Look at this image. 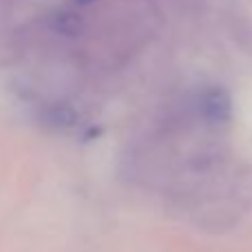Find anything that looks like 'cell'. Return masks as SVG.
<instances>
[{
  "label": "cell",
  "mask_w": 252,
  "mask_h": 252,
  "mask_svg": "<svg viewBox=\"0 0 252 252\" xmlns=\"http://www.w3.org/2000/svg\"><path fill=\"white\" fill-rule=\"evenodd\" d=\"M199 113L204 115V120H208L213 124H221L226 120H230L232 100L228 95V91H223L221 87L206 89L199 97Z\"/></svg>",
  "instance_id": "cell-1"
}]
</instances>
